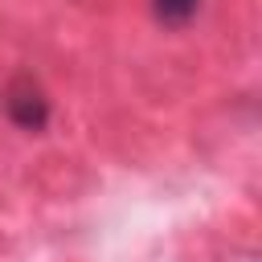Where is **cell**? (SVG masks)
Listing matches in <instances>:
<instances>
[{
    "instance_id": "obj_1",
    "label": "cell",
    "mask_w": 262,
    "mask_h": 262,
    "mask_svg": "<svg viewBox=\"0 0 262 262\" xmlns=\"http://www.w3.org/2000/svg\"><path fill=\"white\" fill-rule=\"evenodd\" d=\"M4 111H8V119H12L20 131H41V127L49 123V98H45V90H41L33 78H25V74L4 90Z\"/></svg>"
},
{
    "instance_id": "obj_2",
    "label": "cell",
    "mask_w": 262,
    "mask_h": 262,
    "mask_svg": "<svg viewBox=\"0 0 262 262\" xmlns=\"http://www.w3.org/2000/svg\"><path fill=\"white\" fill-rule=\"evenodd\" d=\"M151 8H156V16L164 25H188L196 16L201 0H151Z\"/></svg>"
}]
</instances>
